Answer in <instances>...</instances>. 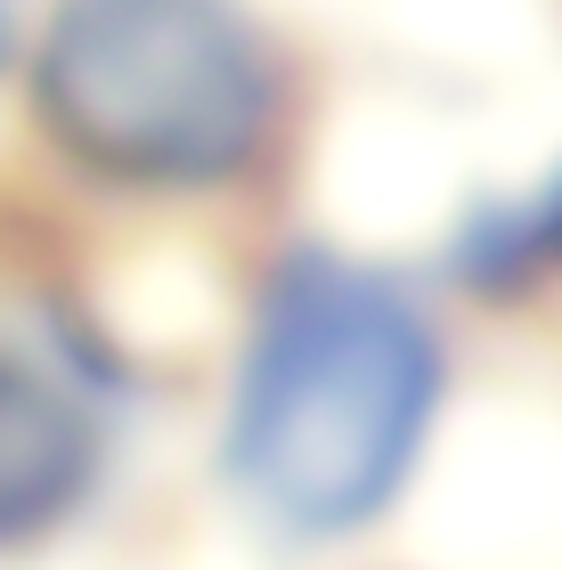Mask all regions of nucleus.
I'll return each instance as SVG.
<instances>
[{
  "label": "nucleus",
  "instance_id": "nucleus-1",
  "mask_svg": "<svg viewBox=\"0 0 562 570\" xmlns=\"http://www.w3.org/2000/svg\"><path fill=\"white\" fill-rule=\"evenodd\" d=\"M448 392L441 326L351 253H286L262 277L228 392V481L277 538L326 547L383 522Z\"/></svg>",
  "mask_w": 562,
  "mask_h": 570
},
{
  "label": "nucleus",
  "instance_id": "nucleus-2",
  "mask_svg": "<svg viewBox=\"0 0 562 570\" xmlns=\"http://www.w3.org/2000/svg\"><path fill=\"white\" fill-rule=\"evenodd\" d=\"M286 107L269 33L237 0H58L33 41V115L115 188H220Z\"/></svg>",
  "mask_w": 562,
  "mask_h": 570
},
{
  "label": "nucleus",
  "instance_id": "nucleus-3",
  "mask_svg": "<svg viewBox=\"0 0 562 570\" xmlns=\"http://www.w3.org/2000/svg\"><path fill=\"white\" fill-rule=\"evenodd\" d=\"M98 456H107V432L90 400L33 358L0 351V554L58 530L90 498Z\"/></svg>",
  "mask_w": 562,
  "mask_h": 570
},
{
  "label": "nucleus",
  "instance_id": "nucleus-4",
  "mask_svg": "<svg viewBox=\"0 0 562 570\" xmlns=\"http://www.w3.org/2000/svg\"><path fill=\"white\" fill-rule=\"evenodd\" d=\"M448 269L490 302L522 294V277H539V269H562V171L530 204H481V213L456 228Z\"/></svg>",
  "mask_w": 562,
  "mask_h": 570
},
{
  "label": "nucleus",
  "instance_id": "nucleus-5",
  "mask_svg": "<svg viewBox=\"0 0 562 570\" xmlns=\"http://www.w3.org/2000/svg\"><path fill=\"white\" fill-rule=\"evenodd\" d=\"M17 58V0H0V66Z\"/></svg>",
  "mask_w": 562,
  "mask_h": 570
}]
</instances>
